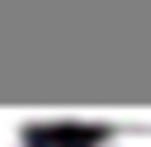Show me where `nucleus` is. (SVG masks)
I'll return each instance as SVG.
<instances>
[{
    "label": "nucleus",
    "instance_id": "nucleus-1",
    "mask_svg": "<svg viewBox=\"0 0 151 147\" xmlns=\"http://www.w3.org/2000/svg\"><path fill=\"white\" fill-rule=\"evenodd\" d=\"M94 147H151V128H113Z\"/></svg>",
    "mask_w": 151,
    "mask_h": 147
},
{
    "label": "nucleus",
    "instance_id": "nucleus-2",
    "mask_svg": "<svg viewBox=\"0 0 151 147\" xmlns=\"http://www.w3.org/2000/svg\"><path fill=\"white\" fill-rule=\"evenodd\" d=\"M0 147H28V138H24L14 123H5V119H0Z\"/></svg>",
    "mask_w": 151,
    "mask_h": 147
}]
</instances>
